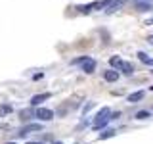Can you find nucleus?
Listing matches in <instances>:
<instances>
[{
  "instance_id": "obj_1",
  "label": "nucleus",
  "mask_w": 153,
  "mask_h": 144,
  "mask_svg": "<svg viewBox=\"0 0 153 144\" xmlns=\"http://www.w3.org/2000/svg\"><path fill=\"white\" fill-rule=\"evenodd\" d=\"M35 117H38L40 121H52L54 119V112L48 110V108H38L35 112Z\"/></svg>"
},
{
  "instance_id": "obj_6",
  "label": "nucleus",
  "mask_w": 153,
  "mask_h": 144,
  "mask_svg": "<svg viewBox=\"0 0 153 144\" xmlns=\"http://www.w3.org/2000/svg\"><path fill=\"white\" fill-rule=\"evenodd\" d=\"M103 79L107 81V83H115V81L119 79V73L115 69H107V71H103Z\"/></svg>"
},
{
  "instance_id": "obj_5",
  "label": "nucleus",
  "mask_w": 153,
  "mask_h": 144,
  "mask_svg": "<svg viewBox=\"0 0 153 144\" xmlns=\"http://www.w3.org/2000/svg\"><path fill=\"white\" fill-rule=\"evenodd\" d=\"M124 4H126V0H113L107 6V14H113V12H117V10H121Z\"/></svg>"
},
{
  "instance_id": "obj_16",
  "label": "nucleus",
  "mask_w": 153,
  "mask_h": 144,
  "mask_svg": "<svg viewBox=\"0 0 153 144\" xmlns=\"http://www.w3.org/2000/svg\"><path fill=\"white\" fill-rule=\"evenodd\" d=\"M113 134H115V131H113V129H107L105 133H102V134H100V138L103 140V138H109V136H113Z\"/></svg>"
},
{
  "instance_id": "obj_19",
  "label": "nucleus",
  "mask_w": 153,
  "mask_h": 144,
  "mask_svg": "<svg viewBox=\"0 0 153 144\" xmlns=\"http://www.w3.org/2000/svg\"><path fill=\"white\" fill-rule=\"evenodd\" d=\"M27 144H40V142H27Z\"/></svg>"
},
{
  "instance_id": "obj_12",
  "label": "nucleus",
  "mask_w": 153,
  "mask_h": 144,
  "mask_svg": "<svg viewBox=\"0 0 153 144\" xmlns=\"http://www.w3.org/2000/svg\"><path fill=\"white\" fill-rule=\"evenodd\" d=\"M136 8L140 10V12H147V10H151V8H153V4H149V2L143 4V2H140V0H138V2H136Z\"/></svg>"
},
{
  "instance_id": "obj_7",
  "label": "nucleus",
  "mask_w": 153,
  "mask_h": 144,
  "mask_svg": "<svg viewBox=\"0 0 153 144\" xmlns=\"http://www.w3.org/2000/svg\"><path fill=\"white\" fill-rule=\"evenodd\" d=\"M143 96H146V92H143V90H138V92H132L126 100L130 104H136V102H140V100H143Z\"/></svg>"
},
{
  "instance_id": "obj_13",
  "label": "nucleus",
  "mask_w": 153,
  "mask_h": 144,
  "mask_svg": "<svg viewBox=\"0 0 153 144\" xmlns=\"http://www.w3.org/2000/svg\"><path fill=\"white\" fill-rule=\"evenodd\" d=\"M8 113H12V106H10V104H2V106H0V117H4V115H8Z\"/></svg>"
},
{
  "instance_id": "obj_8",
  "label": "nucleus",
  "mask_w": 153,
  "mask_h": 144,
  "mask_svg": "<svg viewBox=\"0 0 153 144\" xmlns=\"http://www.w3.org/2000/svg\"><path fill=\"white\" fill-rule=\"evenodd\" d=\"M109 64H111V67H117V69H121L124 62H123L119 56H113V58H109Z\"/></svg>"
},
{
  "instance_id": "obj_14",
  "label": "nucleus",
  "mask_w": 153,
  "mask_h": 144,
  "mask_svg": "<svg viewBox=\"0 0 153 144\" xmlns=\"http://www.w3.org/2000/svg\"><path fill=\"white\" fill-rule=\"evenodd\" d=\"M121 69H123V71H124L126 75H132V73H134V67H132V64H128V62H124Z\"/></svg>"
},
{
  "instance_id": "obj_15",
  "label": "nucleus",
  "mask_w": 153,
  "mask_h": 144,
  "mask_svg": "<svg viewBox=\"0 0 153 144\" xmlns=\"http://www.w3.org/2000/svg\"><path fill=\"white\" fill-rule=\"evenodd\" d=\"M147 117H151L149 112H138L136 113V119H140V121H143V119H147Z\"/></svg>"
},
{
  "instance_id": "obj_11",
  "label": "nucleus",
  "mask_w": 153,
  "mask_h": 144,
  "mask_svg": "<svg viewBox=\"0 0 153 144\" xmlns=\"http://www.w3.org/2000/svg\"><path fill=\"white\" fill-rule=\"evenodd\" d=\"M138 58H140V60L143 62V64H147V65H153V60H151V58L146 54V52H138Z\"/></svg>"
},
{
  "instance_id": "obj_17",
  "label": "nucleus",
  "mask_w": 153,
  "mask_h": 144,
  "mask_svg": "<svg viewBox=\"0 0 153 144\" xmlns=\"http://www.w3.org/2000/svg\"><path fill=\"white\" fill-rule=\"evenodd\" d=\"M19 115H21V117H23V119H25V117H27V115H31V112H29V110H23V112H21V113H19Z\"/></svg>"
},
{
  "instance_id": "obj_9",
  "label": "nucleus",
  "mask_w": 153,
  "mask_h": 144,
  "mask_svg": "<svg viewBox=\"0 0 153 144\" xmlns=\"http://www.w3.org/2000/svg\"><path fill=\"white\" fill-rule=\"evenodd\" d=\"M109 113H111V112H109V108H102V110L98 112V115H96V123H98V121H102V119H105Z\"/></svg>"
},
{
  "instance_id": "obj_21",
  "label": "nucleus",
  "mask_w": 153,
  "mask_h": 144,
  "mask_svg": "<svg viewBox=\"0 0 153 144\" xmlns=\"http://www.w3.org/2000/svg\"><path fill=\"white\" fill-rule=\"evenodd\" d=\"M149 23H153V19H151V21H149Z\"/></svg>"
},
{
  "instance_id": "obj_2",
  "label": "nucleus",
  "mask_w": 153,
  "mask_h": 144,
  "mask_svg": "<svg viewBox=\"0 0 153 144\" xmlns=\"http://www.w3.org/2000/svg\"><path fill=\"white\" fill-rule=\"evenodd\" d=\"M82 71L84 73H94L96 71V60H92V58H84L82 60Z\"/></svg>"
},
{
  "instance_id": "obj_3",
  "label": "nucleus",
  "mask_w": 153,
  "mask_h": 144,
  "mask_svg": "<svg viewBox=\"0 0 153 144\" xmlns=\"http://www.w3.org/2000/svg\"><path fill=\"white\" fill-rule=\"evenodd\" d=\"M31 131H42V125L40 123H33V125H25V127L19 131V136H25L27 133H31Z\"/></svg>"
},
{
  "instance_id": "obj_10",
  "label": "nucleus",
  "mask_w": 153,
  "mask_h": 144,
  "mask_svg": "<svg viewBox=\"0 0 153 144\" xmlns=\"http://www.w3.org/2000/svg\"><path fill=\"white\" fill-rule=\"evenodd\" d=\"M94 8H96V2L94 4H86V6H76V10H79L80 14H90Z\"/></svg>"
},
{
  "instance_id": "obj_18",
  "label": "nucleus",
  "mask_w": 153,
  "mask_h": 144,
  "mask_svg": "<svg viewBox=\"0 0 153 144\" xmlns=\"http://www.w3.org/2000/svg\"><path fill=\"white\" fill-rule=\"evenodd\" d=\"M147 40H149V44H153V35H151L149 38H147Z\"/></svg>"
},
{
  "instance_id": "obj_20",
  "label": "nucleus",
  "mask_w": 153,
  "mask_h": 144,
  "mask_svg": "<svg viewBox=\"0 0 153 144\" xmlns=\"http://www.w3.org/2000/svg\"><path fill=\"white\" fill-rule=\"evenodd\" d=\"M8 144H16V142H8Z\"/></svg>"
},
{
  "instance_id": "obj_4",
  "label": "nucleus",
  "mask_w": 153,
  "mask_h": 144,
  "mask_svg": "<svg viewBox=\"0 0 153 144\" xmlns=\"http://www.w3.org/2000/svg\"><path fill=\"white\" fill-rule=\"evenodd\" d=\"M48 98H52L50 92L36 94V96H33V98H31V106H40V102H44V100H48Z\"/></svg>"
},
{
  "instance_id": "obj_22",
  "label": "nucleus",
  "mask_w": 153,
  "mask_h": 144,
  "mask_svg": "<svg viewBox=\"0 0 153 144\" xmlns=\"http://www.w3.org/2000/svg\"><path fill=\"white\" fill-rule=\"evenodd\" d=\"M151 90H153V86H151Z\"/></svg>"
}]
</instances>
